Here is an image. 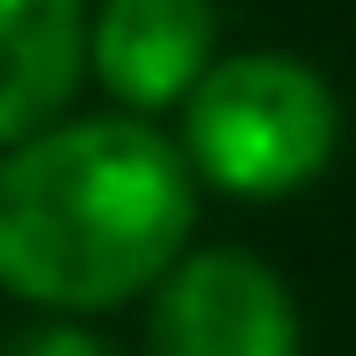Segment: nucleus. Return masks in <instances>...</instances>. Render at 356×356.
Wrapping results in <instances>:
<instances>
[{"label":"nucleus","mask_w":356,"mask_h":356,"mask_svg":"<svg viewBox=\"0 0 356 356\" xmlns=\"http://www.w3.org/2000/svg\"><path fill=\"white\" fill-rule=\"evenodd\" d=\"M153 356H298V305L254 254L204 248L153 291Z\"/></svg>","instance_id":"nucleus-3"},{"label":"nucleus","mask_w":356,"mask_h":356,"mask_svg":"<svg viewBox=\"0 0 356 356\" xmlns=\"http://www.w3.org/2000/svg\"><path fill=\"white\" fill-rule=\"evenodd\" d=\"M95 51L80 0H0V153L51 131Z\"/></svg>","instance_id":"nucleus-5"},{"label":"nucleus","mask_w":356,"mask_h":356,"mask_svg":"<svg viewBox=\"0 0 356 356\" xmlns=\"http://www.w3.org/2000/svg\"><path fill=\"white\" fill-rule=\"evenodd\" d=\"M197 225V168L145 117H80L0 153V291L109 313L160 291Z\"/></svg>","instance_id":"nucleus-1"},{"label":"nucleus","mask_w":356,"mask_h":356,"mask_svg":"<svg viewBox=\"0 0 356 356\" xmlns=\"http://www.w3.org/2000/svg\"><path fill=\"white\" fill-rule=\"evenodd\" d=\"M342 138V109L334 88L305 58L284 51H240L218 58L197 80L182 117V153L225 197H291V189L320 182Z\"/></svg>","instance_id":"nucleus-2"},{"label":"nucleus","mask_w":356,"mask_h":356,"mask_svg":"<svg viewBox=\"0 0 356 356\" xmlns=\"http://www.w3.org/2000/svg\"><path fill=\"white\" fill-rule=\"evenodd\" d=\"M218 51L211 0H102L88 66L131 117H153L168 102H189Z\"/></svg>","instance_id":"nucleus-4"},{"label":"nucleus","mask_w":356,"mask_h":356,"mask_svg":"<svg viewBox=\"0 0 356 356\" xmlns=\"http://www.w3.org/2000/svg\"><path fill=\"white\" fill-rule=\"evenodd\" d=\"M8 356H109V342H95L80 320H44V327H29V334H15Z\"/></svg>","instance_id":"nucleus-6"}]
</instances>
